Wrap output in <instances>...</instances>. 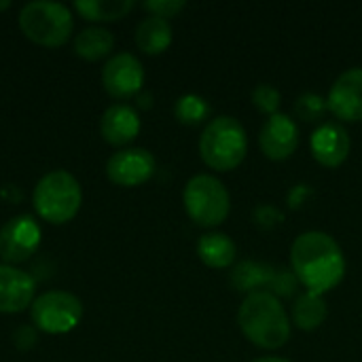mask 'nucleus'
<instances>
[{
	"mask_svg": "<svg viewBox=\"0 0 362 362\" xmlns=\"http://www.w3.org/2000/svg\"><path fill=\"white\" fill-rule=\"evenodd\" d=\"M291 267L308 293L325 295L346 276V257L333 235L305 231L291 246Z\"/></svg>",
	"mask_w": 362,
	"mask_h": 362,
	"instance_id": "obj_1",
	"label": "nucleus"
},
{
	"mask_svg": "<svg viewBox=\"0 0 362 362\" xmlns=\"http://www.w3.org/2000/svg\"><path fill=\"white\" fill-rule=\"evenodd\" d=\"M242 333L263 350L282 348L291 337V320L274 293H252L238 310Z\"/></svg>",
	"mask_w": 362,
	"mask_h": 362,
	"instance_id": "obj_2",
	"label": "nucleus"
},
{
	"mask_svg": "<svg viewBox=\"0 0 362 362\" xmlns=\"http://www.w3.org/2000/svg\"><path fill=\"white\" fill-rule=\"evenodd\" d=\"M248 151V136L244 125L235 117L212 119L199 138V155L206 165L218 172H229L238 168Z\"/></svg>",
	"mask_w": 362,
	"mask_h": 362,
	"instance_id": "obj_3",
	"label": "nucleus"
},
{
	"mask_svg": "<svg viewBox=\"0 0 362 362\" xmlns=\"http://www.w3.org/2000/svg\"><path fill=\"white\" fill-rule=\"evenodd\" d=\"M32 199L34 210L42 221L51 225H64L78 214L83 193L70 172L55 170L38 180Z\"/></svg>",
	"mask_w": 362,
	"mask_h": 362,
	"instance_id": "obj_4",
	"label": "nucleus"
},
{
	"mask_svg": "<svg viewBox=\"0 0 362 362\" xmlns=\"http://www.w3.org/2000/svg\"><path fill=\"white\" fill-rule=\"evenodd\" d=\"M72 15L59 2L36 0L21 8L19 28L28 40L40 47H62L72 34Z\"/></svg>",
	"mask_w": 362,
	"mask_h": 362,
	"instance_id": "obj_5",
	"label": "nucleus"
},
{
	"mask_svg": "<svg viewBox=\"0 0 362 362\" xmlns=\"http://www.w3.org/2000/svg\"><path fill=\"white\" fill-rule=\"evenodd\" d=\"M182 202L189 218L199 227L221 225L231 210V197L227 187L210 174L193 176L185 187Z\"/></svg>",
	"mask_w": 362,
	"mask_h": 362,
	"instance_id": "obj_6",
	"label": "nucleus"
},
{
	"mask_svg": "<svg viewBox=\"0 0 362 362\" xmlns=\"http://www.w3.org/2000/svg\"><path fill=\"white\" fill-rule=\"evenodd\" d=\"M83 318V303L78 297L66 291H49L32 301V322L49 333H70Z\"/></svg>",
	"mask_w": 362,
	"mask_h": 362,
	"instance_id": "obj_7",
	"label": "nucleus"
},
{
	"mask_svg": "<svg viewBox=\"0 0 362 362\" xmlns=\"http://www.w3.org/2000/svg\"><path fill=\"white\" fill-rule=\"evenodd\" d=\"M40 246V227L28 216H15L0 229V259L4 265H17L28 261Z\"/></svg>",
	"mask_w": 362,
	"mask_h": 362,
	"instance_id": "obj_8",
	"label": "nucleus"
},
{
	"mask_svg": "<svg viewBox=\"0 0 362 362\" xmlns=\"http://www.w3.org/2000/svg\"><path fill=\"white\" fill-rule=\"evenodd\" d=\"M327 106L339 121H362V68H350L335 78Z\"/></svg>",
	"mask_w": 362,
	"mask_h": 362,
	"instance_id": "obj_9",
	"label": "nucleus"
},
{
	"mask_svg": "<svg viewBox=\"0 0 362 362\" xmlns=\"http://www.w3.org/2000/svg\"><path fill=\"white\" fill-rule=\"evenodd\" d=\"M102 83L112 98H132L142 89L144 68L132 53H117L106 62L102 70Z\"/></svg>",
	"mask_w": 362,
	"mask_h": 362,
	"instance_id": "obj_10",
	"label": "nucleus"
},
{
	"mask_svg": "<svg viewBox=\"0 0 362 362\" xmlns=\"http://www.w3.org/2000/svg\"><path fill=\"white\" fill-rule=\"evenodd\" d=\"M110 182L119 187L144 185L155 174V157L146 148H125L115 153L106 163Z\"/></svg>",
	"mask_w": 362,
	"mask_h": 362,
	"instance_id": "obj_11",
	"label": "nucleus"
},
{
	"mask_svg": "<svg viewBox=\"0 0 362 362\" xmlns=\"http://www.w3.org/2000/svg\"><path fill=\"white\" fill-rule=\"evenodd\" d=\"M259 146L274 161L288 159L299 146V127L295 119L284 112L272 115L259 132Z\"/></svg>",
	"mask_w": 362,
	"mask_h": 362,
	"instance_id": "obj_12",
	"label": "nucleus"
},
{
	"mask_svg": "<svg viewBox=\"0 0 362 362\" xmlns=\"http://www.w3.org/2000/svg\"><path fill=\"white\" fill-rule=\"evenodd\" d=\"M310 146L318 163H322L325 168H337L350 155V136L341 123L329 121L314 129Z\"/></svg>",
	"mask_w": 362,
	"mask_h": 362,
	"instance_id": "obj_13",
	"label": "nucleus"
},
{
	"mask_svg": "<svg viewBox=\"0 0 362 362\" xmlns=\"http://www.w3.org/2000/svg\"><path fill=\"white\" fill-rule=\"evenodd\" d=\"M36 284L30 274L13 267V265H0V312L2 314H15L23 312L32 299H34Z\"/></svg>",
	"mask_w": 362,
	"mask_h": 362,
	"instance_id": "obj_14",
	"label": "nucleus"
},
{
	"mask_svg": "<svg viewBox=\"0 0 362 362\" xmlns=\"http://www.w3.org/2000/svg\"><path fill=\"white\" fill-rule=\"evenodd\" d=\"M140 132V117L127 104H112L100 121L102 138L112 146L129 144Z\"/></svg>",
	"mask_w": 362,
	"mask_h": 362,
	"instance_id": "obj_15",
	"label": "nucleus"
},
{
	"mask_svg": "<svg viewBox=\"0 0 362 362\" xmlns=\"http://www.w3.org/2000/svg\"><path fill=\"white\" fill-rule=\"evenodd\" d=\"M136 45L146 55H159L172 45V25L161 17H146L136 28Z\"/></svg>",
	"mask_w": 362,
	"mask_h": 362,
	"instance_id": "obj_16",
	"label": "nucleus"
},
{
	"mask_svg": "<svg viewBox=\"0 0 362 362\" xmlns=\"http://www.w3.org/2000/svg\"><path fill=\"white\" fill-rule=\"evenodd\" d=\"M197 255L204 265L212 269H225L235 261V244L227 233H204L197 242Z\"/></svg>",
	"mask_w": 362,
	"mask_h": 362,
	"instance_id": "obj_17",
	"label": "nucleus"
},
{
	"mask_svg": "<svg viewBox=\"0 0 362 362\" xmlns=\"http://www.w3.org/2000/svg\"><path fill=\"white\" fill-rule=\"evenodd\" d=\"M276 276V267L265 265V263H255V261H244L233 269V286L242 293H269L272 282Z\"/></svg>",
	"mask_w": 362,
	"mask_h": 362,
	"instance_id": "obj_18",
	"label": "nucleus"
},
{
	"mask_svg": "<svg viewBox=\"0 0 362 362\" xmlns=\"http://www.w3.org/2000/svg\"><path fill=\"white\" fill-rule=\"evenodd\" d=\"M112 47H115L112 32H108L106 28H100V25L85 28L74 38L76 55L87 62H98V59L106 57L112 51Z\"/></svg>",
	"mask_w": 362,
	"mask_h": 362,
	"instance_id": "obj_19",
	"label": "nucleus"
},
{
	"mask_svg": "<svg viewBox=\"0 0 362 362\" xmlns=\"http://www.w3.org/2000/svg\"><path fill=\"white\" fill-rule=\"evenodd\" d=\"M327 314H329V308L322 295H316V293L299 295L293 305V322L301 331H316L327 320Z\"/></svg>",
	"mask_w": 362,
	"mask_h": 362,
	"instance_id": "obj_20",
	"label": "nucleus"
},
{
	"mask_svg": "<svg viewBox=\"0 0 362 362\" xmlns=\"http://www.w3.org/2000/svg\"><path fill=\"white\" fill-rule=\"evenodd\" d=\"M74 8L89 21H117L134 8V0H76Z\"/></svg>",
	"mask_w": 362,
	"mask_h": 362,
	"instance_id": "obj_21",
	"label": "nucleus"
},
{
	"mask_svg": "<svg viewBox=\"0 0 362 362\" xmlns=\"http://www.w3.org/2000/svg\"><path fill=\"white\" fill-rule=\"evenodd\" d=\"M174 115L185 125H197V123H202V121L208 119L210 104H208L206 98H202L197 93H185V95H180L176 100Z\"/></svg>",
	"mask_w": 362,
	"mask_h": 362,
	"instance_id": "obj_22",
	"label": "nucleus"
},
{
	"mask_svg": "<svg viewBox=\"0 0 362 362\" xmlns=\"http://www.w3.org/2000/svg\"><path fill=\"white\" fill-rule=\"evenodd\" d=\"M327 110H329L327 100H325L320 93L305 91V93H301V95L295 100V115H297L301 121H305V123L320 121V119L325 117Z\"/></svg>",
	"mask_w": 362,
	"mask_h": 362,
	"instance_id": "obj_23",
	"label": "nucleus"
},
{
	"mask_svg": "<svg viewBox=\"0 0 362 362\" xmlns=\"http://www.w3.org/2000/svg\"><path fill=\"white\" fill-rule=\"evenodd\" d=\"M280 100H282L280 91L274 85H269V83H259L252 89V104H255V108L265 112V115H269V117L278 112Z\"/></svg>",
	"mask_w": 362,
	"mask_h": 362,
	"instance_id": "obj_24",
	"label": "nucleus"
},
{
	"mask_svg": "<svg viewBox=\"0 0 362 362\" xmlns=\"http://www.w3.org/2000/svg\"><path fill=\"white\" fill-rule=\"evenodd\" d=\"M142 6H144L151 15L161 17V19H168V17L178 15V13L187 6V2H185V0H146Z\"/></svg>",
	"mask_w": 362,
	"mask_h": 362,
	"instance_id": "obj_25",
	"label": "nucleus"
},
{
	"mask_svg": "<svg viewBox=\"0 0 362 362\" xmlns=\"http://www.w3.org/2000/svg\"><path fill=\"white\" fill-rule=\"evenodd\" d=\"M295 286H297V278H295L293 269H276L269 293H274L276 297H288V295H293Z\"/></svg>",
	"mask_w": 362,
	"mask_h": 362,
	"instance_id": "obj_26",
	"label": "nucleus"
},
{
	"mask_svg": "<svg viewBox=\"0 0 362 362\" xmlns=\"http://www.w3.org/2000/svg\"><path fill=\"white\" fill-rule=\"evenodd\" d=\"M252 362H291L286 361V358H278V356H263V358H257V361Z\"/></svg>",
	"mask_w": 362,
	"mask_h": 362,
	"instance_id": "obj_27",
	"label": "nucleus"
},
{
	"mask_svg": "<svg viewBox=\"0 0 362 362\" xmlns=\"http://www.w3.org/2000/svg\"><path fill=\"white\" fill-rule=\"evenodd\" d=\"M8 6H11V2H8V0H2V2H0V11H6Z\"/></svg>",
	"mask_w": 362,
	"mask_h": 362,
	"instance_id": "obj_28",
	"label": "nucleus"
}]
</instances>
